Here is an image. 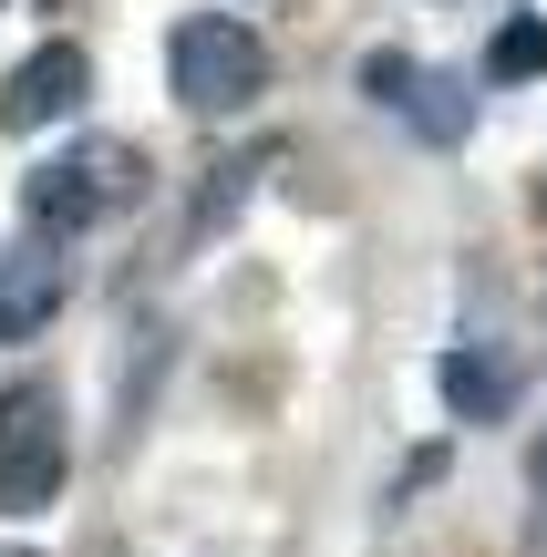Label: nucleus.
Here are the masks:
<instances>
[{"mask_svg":"<svg viewBox=\"0 0 547 557\" xmlns=\"http://www.w3.org/2000/svg\"><path fill=\"white\" fill-rule=\"evenodd\" d=\"M434 403H445L455 423H507L517 413V372L486 341H455V351H434Z\"/></svg>","mask_w":547,"mask_h":557,"instance_id":"423d86ee","label":"nucleus"},{"mask_svg":"<svg viewBox=\"0 0 547 557\" xmlns=\"http://www.w3.org/2000/svg\"><path fill=\"white\" fill-rule=\"evenodd\" d=\"M0 557H32V547H0Z\"/></svg>","mask_w":547,"mask_h":557,"instance_id":"9b49d317","label":"nucleus"},{"mask_svg":"<svg viewBox=\"0 0 547 557\" xmlns=\"http://www.w3.org/2000/svg\"><path fill=\"white\" fill-rule=\"evenodd\" d=\"M62 248L52 238H21V248H0V351H21V341H41L52 331V310H62Z\"/></svg>","mask_w":547,"mask_h":557,"instance_id":"39448f33","label":"nucleus"},{"mask_svg":"<svg viewBox=\"0 0 547 557\" xmlns=\"http://www.w3.org/2000/svg\"><path fill=\"white\" fill-rule=\"evenodd\" d=\"M165 83H176L186 114H248V103L269 94V41H259V21H238V11H186L176 32H165Z\"/></svg>","mask_w":547,"mask_h":557,"instance_id":"f03ea898","label":"nucleus"},{"mask_svg":"<svg viewBox=\"0 0 547 557\" xmlns=\"http://www.w3.org/2000/svg\"><path fill=\"white\" fill-rule=\"evenodd\" d=\"M393 114H403L424 145H465V135H475V94H465V73H424V62H403V83H393Z\"/></svg>","mask_w":547,"mask_h":557,"instance_id":"0eeeda50","label":"nucleus"},{"mask_svg":"<svg viewBox=\"0 0 547 557\" xmlns=\"http://www.w3.org/2000/svg\"><path fill=\"white\" fill-rule=\"evenodd\" d=\"M527 485H537V506H547V434L527 444Z\"/></svg>","mask_w":547,"mask_h":557,"instance_id":"9d476101","label":"nucleus"},{"mask_svg":"<svg viewBox=\"0 0 547 557\" xmlns=\"http://www.w3.org/2000/svg\"><path fill=\"white\" fill-rule=\"evenodd\" d=\"M537 207H547V197H537Z\"/></svg>","mask_w":547,"mask_h":557,"instance_id":"f8f14e48","label":"nucleus"},{"mask_svg":"<svg viewBox=\"0 0 547 557\" xmlns=\"http://www.w3.org/2000/svg\"><path fill=\"white\" fill-rule=\"evenodd\" d=\"M537 73H547V11L496 21V41H486V83H537Z\"/></svg>","mask_w":547,"mask_h":557,"instance_id":"1a4fd4ad","label":"nucleus"},{"mask_svg":"<svg viewBox=\"0 0 547 557\" xmlns=\"http://www.w3.org/2000/svg\"><path fill=\"white\" fill-rule=\"evenodd\" d=\"M62 465H73V444H62V393L52 382H11V393H0V517H41V506L62 496Z\"/></svg>","mask_w":547,"mask_h":557,"instance_id":"7ed1b4c3","label":"nucleus"},{"mask_svg":"<svg viewBox=\"0 0 547 557\" xmlns=\"http://www.w3.org/2000/svg\"><path fill=\"white\" fill-rule=\"evenodd\" d=\"M135 197H145V156H135V145H114V135H94V145L41 156L32 176H21V227L52 238V248H73L83 227H103L114 207H135Z\"/></svg>","mask_w":547,"mask_h":557,"instance_id":"f257e3e1","label":"nucleus"},{"mask_svg":"<svg viewBox=\"0 0 547 557\" xmlns=\"http://www.w3.org/2000/svg\"><path fill=\"white\" fill-rule=\"evenodd\" d=\"M94 94V52L83 41H41L0 73V135H41V124H73Z\"/></svg>","mask_w":547,"mask_h":557,"instance_id":"20e7f679","label":"nucleus"},{"mask_svg":"<svg viewBox=\"0 0 547 557\" xmlns=\"http://www.w3.org/2000/svg\"><path fill=\"white\" fill-rule=\"evenodd\" d=\"M269 165H279V145H238L227 165H207V197L176 218V248H207V238H217V227L238 218L248 197H259V176H269Z\"/></svg>","mask_w":547,"mask_h":557,"instance_id":"6e6552de","label":"nucleus"}]
</instances>
